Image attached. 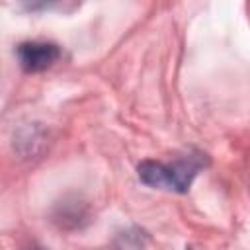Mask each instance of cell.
<instances>
[{
  "label": "cell",
  "instance_id": "6da1fadb",
  "mask_svg": "<svg viewBox=\"0 0 250 250\" xmlns=\"http://www.w3.org/2000/svg\"><path fill=\"white\" fill-rule=\"evenodd\" d=\"M205 154H186L174 164H164L156 160H145L139 164V178L150 188H164L184 193L189 189L191 180L203 166Z\"/></svg>",
  "mask_w": 250,
  "mask_h": 250
},
{
  "label": "cell",
  "instance_id": "7a4b0ae2",
  "mask_svg": "<svg viewBox=\"0 0 250 250\" xmlns=\"http://www.w3.org/2000/svg\"><path fill=\"white\" fill-rule=\"evenodd\" d=\"M16 55L23 70L41 72L57 62V59L61 57V49L55 43L47 41H25L18 45Z\"/></svg>",
  "mask_w": 250,
  "mask_h": 250
},
{
  "label": "cell",
  "instance_id": "3957f363",
  "mask_svg": "<svg viewBox=\"0 0 250 250\" xmlns=\"http://www.w3.org/2000/svg\"><path fill=\"white\" fill-rule=\"evenodd\" d=\"M23 250H45L43 246H39V244H29V246H25Z\"/></svg>",
  "mask_w": 250,
  "mask_h": 250
}]
</instances>
